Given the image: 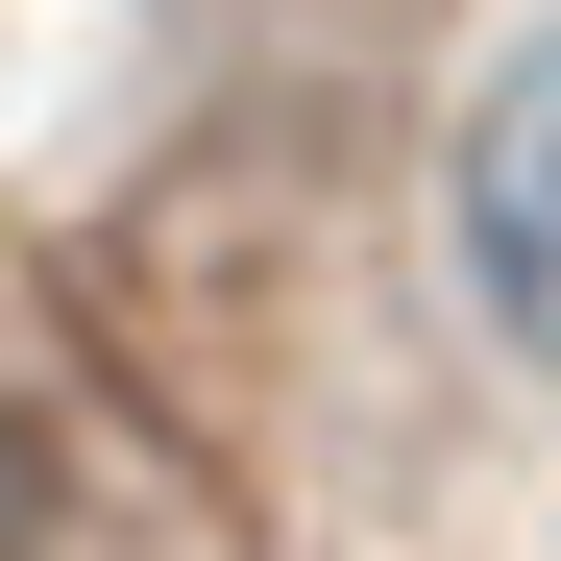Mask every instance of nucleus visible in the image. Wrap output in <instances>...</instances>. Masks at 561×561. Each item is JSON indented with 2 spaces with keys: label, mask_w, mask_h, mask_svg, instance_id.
Returning a JSON list of instances; mask_svg holds the SVG:
<instances>
[{
  "label": "nucleus",
  "mask_w": 561,
  "mask_h": 561,
  "mask_svg": "<svg viewBox=\"0 0 561 561\" xmlns=\"http://www.w3.org/2000/svg\"><path fill=\"white\" fill-rule=\"evenodd\" d=\"M463 268H489V318H513V366L561 391V25L489 73V123H463Z\"/></svg>",
  "instance_id": "1"
},
{
  "label": "nucleus",
  "mask_w": 561,
  "mask_h": 561,
  "mask_svg": "<svg viewBox=\"0 0 561 561\" xmlns=\"http://www.w3.org/2000/svg\"><path fill=\"white\" fill-rule=\"evenodd\" d=\"M0 561H49V439L0 415Z\"/></svg>",
  "instance_id": "2"
}]
</instances>
